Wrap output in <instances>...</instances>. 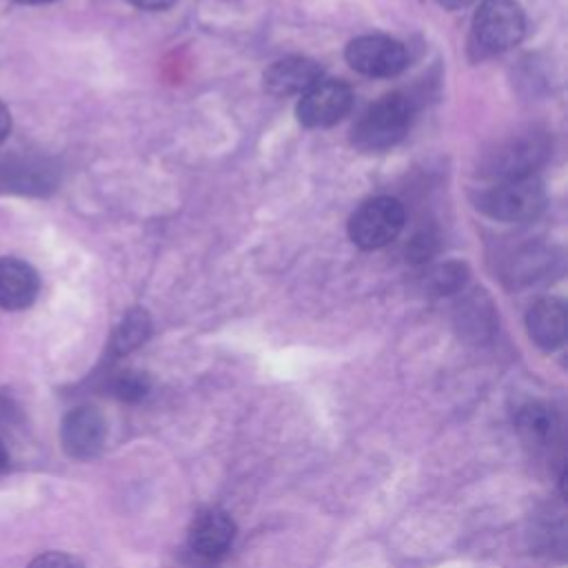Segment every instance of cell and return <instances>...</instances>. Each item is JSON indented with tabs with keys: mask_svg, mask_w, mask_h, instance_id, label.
Returning a JSON list of instances; mask_svg holds the SVG:
<instances>
[{
	"mask_svg": "<svg viewBox=\"0 0 568 568\" xmlns=\"http://www.w3.org/2000/svg\"><path fill=\"white\" fill-rule=\"evenodd\" d=\"M413 104L402 93H388L373 102L353 124L351 142L359 151H386L395 146L410 126Z\"/></svg>",
	"mask_w": 568,
	"mask_h": 568,
	"instance_id": "6da1fadb",
	"label": "cell"
},
{
	"mask_svg": "<svg viewBox=\"0 0 568 568\" xmlns=\"http://www.w3.org/2000/svg\"><path fill=\"white\" fill-rule=\"evenodd\" d=\"M20 4H44V2H53V0H16Z\"/></svg>",
	"mask_w": 568,
	"mask_h": 568,
	"instance_id": "603a6c76",
	"label": "cell"
},
{
	"mask_svg": "<svg viewBox=\"0 0 568 568\" xmlns=\"http://www.w3.org/2000/svg\"><path fill=\"white\" fill-rule=\"evenodd\" d=\"M149 333H151V320H149L146 311L131 308L118 324L113 339H111V348L115 355H126V353L135 351L138 346H142L146 342Z\"/></svg>",
	"mask_w": 568,
	"mask_h": 568,
	"instance_id": "4fadbf2b",
	"label": "cell"
},
{
	"mask_svg": "<svg viewBox=\"0 0 568 568\" xmlns=\"http://www.w3.org/2000/svg\"><path fill=\"white\" fill-rule=\"evenodd\" d=\"M27 568H84V564L67 552H42Z\"/></svg>",
	"mask_w": 568,
	"mask_h": 568,
	"instance_id": "ac0fdd59",
	"label": "cell"
},
{
	"mask_svg": "<svg viewBox=\"0 0 568 568\" xmlns=\"http://www.w3.org/2000/svg\"><path fill=\"white\" fill-rule=\"evenodd\" d=\"M442 7L455 11V9H462V7H468L473 0H437Z\"/></svg>",
	"mask_w": 568,
	"mask_h": 568,
	"instance_id": "44dd1931",
	"label": "cell"
},
{
	"mask_svg": "<svg viewBox=\"0 0 568 568\" xmlns=\"http://www.w3.org/2000/svg\"><path fill=\"white\" fill-rule=\"evenodd\" d=\"M462 324L473 331L475 335L481 331H493L495 326V315H493V306L488 304L486 297H477L473 295L470 300H466V304L462 306Z\"/></svg>",
	"mask_w": 568,
	"mask_h": 568,
	"instance_id": "2e32d148",
	"label": "cell"
},
{
	"mask_svg": "<svg viewBox=\"0 0 568 568\" xmlns=\"http://www.w3.org/2000/svg\"><path fill=\"white\" fill-rule=\"evenodd\" d=\"M346 62L362 75L393 78L404 71L408 58L402 42L386 36H362L348 42Z\"/></svg>",
	"mask_w": 568,
	"mask_h": 568,
	"instance_id": "8992f818",
	"label": "cell"
},
{
	"mask_svg": "<svg viewBox=\"0 0 568 568\" xmlns=\"http://www.w3.org/2000/svg\"><path fill=\"white\" fill-rule=\"evenodd\" d=\"M106 437V422L102 413L93 406H75L71 408L60 426V442L67 455L73 459H91L95 457Z\"/></svg>",
	"mask_w": 568,
	"mask_h": 568,
	"instance_id": "ba28073f",
	"label": "cell"
},
{
	"mask_svg": "<svg viewBox=\"0 0 568 568\" xmlns=\"http://www.w3.org/2000/svg\"><path fill=\"white\" fill-rule=\"evenodd\" d=\"M40 277L31 264L18 257H0V308L22 311L33 304Z\"/></svg>",
	"mask_w": 568,
	"mask_h": 568,
	"instance_id": "8fae6325",
	"label": "cell"
},
{
	"mask_svg": "<svg viewBox=\"0 0 568 568\" xmlns=\"http://www.w3.org/2000/svg\"><path fill=\"white\" fill-rule=\"evenodd\" d=\"M546 206V193L541 182L530 178L501 180L479 197V209L497 222L526 224L539 217Z\"/></svg>",
	"mask_w": 568,
	"mask_h": 568,
	"instance_id": "277c9868",
	"label": "cell"
},
{
	"mask_svg": "<svg viewBox=\"0 0 568 568\" xmlns=\"http://www.w3.org/2000/svg\"><path fill=\"white\" fill-rule=\"evenodd\" d=\"M550 142L546 133L528 129L521 133H513L504 142H499L488 155L484 158L481 171L497 182L515 180V178H530L548 158Z\"/></svg>",
	"mask_w": 568,
	"mask_h": 568,
	"instance_id": "3957f363",
	"label": "cell"
},
{
	"mask_svg": "<svg viewBox=\"0 0 568 568\" xmlns=\"http://www.w3.org/2000/svg\"><path fill=\"white\" fill-rule=\"evenodd\" d=\"M9 131H11V113H9V109L0 102V144L7 140Z\"/></svg>",
	"mask_w": 568,
	"mask_h": 568,
	"instance_id": "ffe728a7",
	"label": "cell"
},
{
	"mask_svg": "<svg viewBox=\"0 0 568 568\" xmlns=\"http://www.w3.org/2000/svg\"><path fill=\"white\" fill-rule=\"evenodd\" d=\"M524 13L515 0H484L473 16L470 47L479 55L508 51L524 36Z\"/></svg>",
	"mask_w": 568,
	"mask_h": 568,
	"instance_id": "7a4b0ae2",
	"label": "cell"
},
{
	"mask_svg": "<svg viewBox=\"0 0 568 568\" xmlns=\"http://www.w3.org/2000/svg\"><path fill=\"white\" fill-rule=\"evenodd\" d=\"M151 388V382L140 371H122L111 379V390L122 402H140Z\"/></svg>",
	"mask_w": 568,
	"mask_h": 568,
	"instance_id": "e0dca14e",
	"label": "cell"
},
{
	"mask_svg": "<svg viewBox=\"0 0 568 568\" xmlns=\"http://www.w3.org/2000/svg\"><path fill=\"white\" fill-rule=\"evenodd\" d=\"M322 80V67L313 58L291 55L273 62L264 71V89L275 98L302 95Z\"/></svg>",
	"mask_w": 568,
	"mask_h": 568,
	"instance_id": "30bf717a",
	"label": "cell"
},
{
	"mask_svg": "<svg viewBox=\"0 0 568 568\" xmlns=\"http://www.w3.org/2000/svg\"><path fill=\"white\" fill-rule=\"evenodd\" d=\"M7 466V450H4V444L0 442V470Z\"/></svg>",
	"mask_w": 568,
	"mask_h": 568,
	"instance_id": "7402d4cb",
	"label": "cell"
},
{
	"mask_svg": "<svg viewBox=\"0 0 568 568\" xmlns=\"http://www.w3.org/2000/svg\"><path fill=\"white\" fill-rule=\"evenodd\" d=\"M235 539V521L222 508H202L189 526V546L206 559L222 557Z\"/></svg>",
	"mask_w": 568,
	"mask_h": 568,
	"instance_id": "9c48e42d",
	"label": "cell"
},
{
	"mask_svg": "<svg viewBox=\"0 0 568 568\" xmlns=\"http://www.w3.org/2000/svg\"><path fill=\"white\" fill-rule=\"evenodd\" d=\"M406 211L397 197L377 195L362 202L348 217V237L359 248L373 251L390 244L404 229Z\"/></svg>",
	"mask_w": 568,
	"mask_h": 568,
	"instance_id": "5b68a950",
	"label": "cell"
},
{
	"mask_svg": "<svg viewBox=\"0 0 568 568\" xmlns=\"http://www.w3.org/2000/svg\"><path fill=\"white\" fill-rule=\"evenodd\" d=\"M129 2L144 11H162V9L171 7L175 0H129Z\"/></svg>",
	"mask_w": 568,
	"mask_h": 568,
	"instance_id": "d6986e66",
	"label": "cell"
},
{
	"mask_svg": "<svg viewBox=\"0 0 568 568\" xmlns=\"http://www.w3.org/2000/svg\"><path fill=\"white\" fill-rule=\"evenodd\" d=\"M528 337L544 351H555L566 339V304L559 297H541L526 313Z\"/></svg>",
	"mask_w": 568,
	"mask_h": 568,
	"instance_id": "7c38bea8",
	"label": "cell"
},
{
	"mask_svg": "<svg viewBox=\"0 0 568 568\" xmlns=\"http://www.w3.org/2000/svg\"><path fill=\"white\" fill-rule=\"evenodd\" d=\"M353 106V91L342 80H320L297 102V120L308 129H324L339 122Z\"/></svg>",
	"mask_w": 568,
	"mask_h": 568,
	"instance_id": "52a82bcc",
	"label": "cell"
},
{
	"mask_svg": "<svg viewBox=\"0 0 568 568\" xmlns=\"http://www.w3.org/2000/svg\"><path fill=\"white\" fill-rule=\"evenodd\" d=\"M466 280H468V268L464 264L446 262L426 273L424 286L435 295H448V293H459Z\"/></svg>",
	"mask_w": 568,
	"mask_h": 568,
	"instance_id": "9a60e30c",
	"label": "cell"
},
{
	"mask_svg": "<svg viewBox=\"0 0 568 568\" xmlns=\"http://www.w3.org/2000/svg\"><path fill=\"white\" fill-rule=\"evenodd\" d=\"M517 424L519 428L535 439H546L552 435L557 422H555V413L552 408H548L541 402H528L526 406H521L517 410Z\"/></svg>",
	"mask_w": 568,
	"mask_h": 568,
	"instance_id": "5bb4252c",
	"label": "cell"
}]
</instances>
